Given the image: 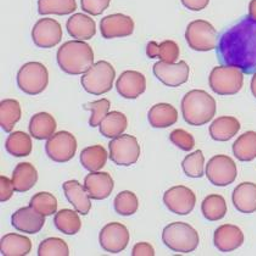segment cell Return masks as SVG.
<instances>
[{"label":"cell","instance_id":"6da1fadb","mask_svg":"<svg viewBox=\"0 0 256 256\" xmlns=\"http://www.w3.org/2000/svg\"><path fill=\"white\" fill-rule=\"evenodd\" d=\"M222 65L233 66L246 74L256 72V22L246 16L227 30L217 44Z\"/></svg>","mask_w":256,"mask_h":256},{"label":"cell","instance_id":"7a4b0ae2","mask_svg":"<svg viewBox=\"0 0 256 256\" xmlns=\"http://www.w3.org/2000/svg\"><path fill=\"white\" fill-rule=\"evenodd\" d=\"M56 59L65 74L78 76L94 65V52L84 40H70L61 46Z\"/></svg>","mask_w":256,"mask_h":256},{"label":"cell","instance_id":"3957f363","mask_svg":"<svg viewBox=\"0 0 256 256\" xmlns=\"http://www.w3.org/2000/svg\"><path fill=\"white\" fill-rule=\"evenodd\" d=\"M216 100L205 90L194 89L182 100V115L190 126L200 127L208 124L216 115Z\"/></svg>","mask_w":256,"mask_h":256},{"label":"cell","instance_id":"277c9868","mask_svg":"<svg viewBox=\"0 0 256 256\" xmlns=\"http://www.w3.org/2000/svg\"><path fill=\"white\" fill-rule=\"evenodd\" d=\"M162 242L172 252L180 254H190L199 246V233L190 224L174 222L168 224L162 232Z\"/></svg>","mask_w":256,"mask_h":256},{"label":"cell","instance_id":"5b68a950","mask_svg":"<svg viewBox=\"0 0 256 256\" xmlns=\"http://www.w3.org/2000/svg\"><path fill=\"white\" fill-rule=\"evenodd\" d=\"M116 71L108 61H99L83 74L80 83L86 92L93 96L106 94L114 87Z\"/></svg>","mask_w":256,"mask_h":256},{"label":"cell","instance_id":"8992f818","mask_svg":"<svg viewBox=\"0 0 256 256\" xmlns=\"http://www.w3.org/2000/svg\"><path fill=\"white\" fill-rule=\"evenodd\" d=\"M208 84L218 96H236L243 88L244 72L233 66H217L211 71Z\"/></svg>","mask_w":256,"mask_h":256},{"label":"cell","instance_id":"52a82bcc","mask_svg":"<svg viewBox=\"0 0 256 256\" xmlns=\"http://www.w3.org/2000/svg\"><path fill=\"white\" fill-rule=\"evenodd\" d=\"M49 84L48 68L40 62H28L18 74V86L28 96L43 93Z\"/></svg>","mask_w":256,"mask_h":256},{"label":"cell","instance_id":"ba28073f","mask_svg":"<svg viewBox=\"0 0 256 256\" xmlns=\"http://www.w3.org/2000/svg\"><path fill=\"white\" fill-rule=\"evenodd\" d=\"M186 40L190 49L206 52L217 48L218 33L210 22L196 20L188 24L186 30Z\"/></svg>","mask_w":256,"mask_h":256},{"label":"cell","instance_id":"9c48e42d","mask_svg":"<svg viewBox=\"0 0 256 256\" xmlns=\"http://www.w3.org/2000/svg\"><path fill=\"white\" fill-rule=\"evenodd\" d=\"M110 158L118 166H132L137 164L140 156V146L137 138L130 134H122L114 138L108 144Z\"/></svg>","mask_w":256,"mask_h":256},{"label":"cell","instance_id":"30bf717a","mask_svg":"<svg viewBox=\"0 0 256 256\" xmlns=\"http://www.w3.org/2000/svg\"><path fill=\"white\" fill-rule=\"evenodd\" d=\"M205 174L216 187H227L234 183L238 176V168L233 158L227 155H216L208 161Z\"/></svg>","mask_w":256,"mask_h":256},{"label":"cell","instance_id":"8fae6325","mask_svg":"<svg viewBox=\"0 0 256 256\" xmlns=\"http://www.w3.org/2000/svg\"><path fill=\"white\" fill-rule=\"evenodd\" d=\"M46 152L50 160L55 162H68L77 152V140L70 132H58L48 139Z\"/></svg>","mask_w":256,"mask_h":256},{"label":"cell","instance_id":"7c38bea8","mask_svg":"<svg viewBox=\"0 0 256 256\" xmlns=\"http://www.w3.org/2000/svg\"><path fill=\"white\" fill-rule=\"evenodd\" d=\"M164 204L172 214L187 216L196 208V196L194 192L189 188L184 186H177V187L168 189L164 194Z\"/></svg>","mask_w":256,"mask_h":256},{"label":"cell","instance_id":"4fadbf2b","mask_svg":"<svg viewBox=\"0 0 256 256\" xmlns=\"http://www.w3.org/2000/svg\"><path fill=\"white\" fill-rule=\"evenodd\" d=\"M99 243L108 254H120L130 243V232L124 224L112 222L102 230L99 234Z\"/></svg>","mask_w":256,"mask_h":256},{"label":"cell","instance_id":"5bb4252c","mask_svg":"<svg viewBox=\"0 0 256 256\" xmlns=\"http://www.w3.org/2000/svg\"><path fill=\"white\" fill-rule=\"evenodd\" d=\"M189 74H190V68L186 61H180V62L174 64L158 61L154 65L155 77L161 83L171 88L180 87V86L187 83Z\"/></svg>","mask_w":256,"mask_h":256},{"label":"cell","instance_id":"9a60e30c","mask_svg":"<svg viewBox=\"0 0 256 256\" xmlns=\"http://www.w3.org/2000/svg\"><path fill=\"white\" fill-rule=\"evenodd\" d=\"M32 40L38 48H54L62 40L61 24L54 18H42L33 27Z\"/></svg>","mask_w":256,"mask_h":256},{"label":"cell","instance_id":"2e32d148","mask_svg":"<svg viewBox=\"0 0 256 256\" xmlns=\"http://www.w3.org/2000/svg\"><path fill=\"white\" fill-rule=\"evenodd\" d=\"M100 30L105 40L130 37L134 32V21L124 14H114L102 18L100 22Z\"/></svg>","mask_w":256,"mask_h":256},{"label":"cell","instance_id":"e0dca14e","mask_svg":"<svg viewBox=\"0 0 256 256\" xmlns=\"http://www.w3.org/2000/svg\"><path fill=\"white\" fill-rule=\"evenodd\" d=\"M11 224L18 232L27 234H37L46 224V216L32 206L22 208L11 216Z\"/></svg>","mask_w":256,"mask_h":256},{"label":"cell","instance_id":"ac0fdd59","mask_svg":"<svg viewBox=\"0 0 256 256\" xmlns=\"http://www.w3.org/2000/svg\"><path fill=\"white\" fill-rule=\"evenodd\" d=\"M116 89L122 98L137 99L146 89V76L138 71H124L116 82Z\"/></svg>","mask_w":256,"mask_h":256},{"label":"cell","instance_id":"d6986e66","mask_svg":"<svg viewBox=\"0 0 256 256\" xmlns=\"http://www.w3.org/2000/svg\"><path fill=\"white\" fill-rule=\"evenodd\" d=\"M214 243L221 252H232L244 243V233L234 224H224L215 230Z\"/></svg>","mask_w":256,"mask_h":256},{"label":"cell","instance_id":"ffe728a7","mask_svg":"<svg viewBox=\"0 0 256 256\" xmlns=\"http://www.w3.org/2000/svg\"><path fill=\"white\" fill-rule=\"evenodd\" d=\"M84 187L93 200H105L112 194L115 182L108 172L96 171L84 178Z\"/></svg>","mask_w":256,"mask_h":256},{"label":"cell","instance_id":"44dd1931","mask_svg":"<svg viewBox=\"0 0 256 256\" xmlns=\"http://www.w3.org/2000/svg\"><path fill=\"white\" fill-rule=\"evenodd\" d=\"M64 193L70 204L74 208V210L80 215L87 216L90 212L92 202L87 189L82 186L78 180H68L62 184Z\"/></svg>","mask_w":256,"mask_h":256},{"label":"cell","instance_id":"7402d4cb","mask_svg":"<svg viewBox=\"0 0 256 256\" xmlns=\"http://www.w3.org/2000/svg\"><path fill=\"white\" fill-rule=\"evenodd\" d=\"M68 34L77 40H89L96 34V24L90 16L74 14L66 24Z\"/></svg>","mask_w":256,"mask_h":256},{"label":"cell","instance_id":"603a6c76","mask_svg":"<svg viewBox=\"0 0 256 256\" xmlns=\"http://www.w3.org/2000/svg\"><path fill=\"white\" fill-rule=\"evenodd\" d=\"M233 205L239 212L250 215L256 212V184L255 183H240L232 194Z\"/></svg>","mask_w":256,"mask_h":256},{"label":"cell","instance_id":"cb8c5ba5","mask_svg":"<svg viewBox=\"0 0 256 256\" xmlns=\"http://www.w3.org/2000/svg\"><path fill=\"white\" fill-rule=\"evenodd\" d=\"M240 124L236 118L232 116H222V118H216L215 121L211 124L210 130V137L216 142H228L233 137L238 134L240 130Z\"/></svg>","mask_w":256,"mask_h":256},{"label":"cell","instance_id":"d4e9b609","mask_svg":"<svg viewBox=\"0 0 256 256\" xmlns=\"http://www.w3.org/2000/svg\"><path fill=\"white\" fill-rule=\"evenodd\" d=\"M38 182V172L30 162H21L15 168L12 183L16 193H26Z\"/></svg>","mask_w":256,"mask_h":256},{"label":"cell","instance_id":"484cf974","mask_svg":"<svg viewBox=\"0 0 256 256\" xmlns=\"http://www.w3.org/2000/svg\"><path fill=\"white\" fill-rule=\"evenodd\" d=\"M0 252L4 256H26L32 252V242L24 236L10 233L0 240Z\"/></svg>","mask_w":256,"mask_h":256},{"label":"cell","instance_id":"4316f807","mask_svg":"<svg viewBox=\"0 0 256 256\" xmlns=\"http://www.w3.org/2000/svg\"><path fill=\"white\" fill-rule=\"evenodd\" d=\"M56 121L48 112H40L33 116L30 122V133L37 140L49 139L56 132Z\"/></svg>","mask_w":256,"mask_h":256},{"label":"cell","instance_id":"83f0119b","mask_svg":"<svg viewBox=\"0 0 256 256\" xmlns=\"http://www.w3.org/2000/svg\"><path fill=\"white\" fill-rule=\"evenodd\" d=\"M148 118L154 128H168L178 121V111L171 104H156L149 110Z\"/></svg>","mask_w":256,"mask_h":256},{"label":"cell","instance_id":"f1b7e54d","mask_svg":"<svg viewBox=\"0 0 256 256\" xmlns=\"http://www.w3.org/2000/svg\"><path fill=\"white\" fill-rule=\"evenodd\" d=\"M146 55L150 59H158L162 62L174 64L180 58V46L174 40H165L160 44L156 42H150L146 46Z\"/></svg>","mask_w":256,"mask_h":256},{"label":"cell","instance_id":"f546056e","mask_svg":"<svg viewBox=\"0 0 256 256\" xmlns=\"http://www.w3.org/2000/svg\"><path fill=\"white\" fill-rule=\"evenodd\" d=\"M99 127L100 133L104 137L114 139L124 134L128 127V120L126 115L120 111H112V112L108 114Z\"/></svg>","mask_w":256,"mask_h":256},{"label":"cell","instance_id":"4dcf8cb0","mask_svg":"<svg viewBox=\"0 0 256 256\" xmlns=\"http://www.w3.org/2000/svg\"><path fill=\"white\" fill-rule=\"evenodd\" d=\"M233 154L242 162L256 158V132L249 130L242 134L233 144Z\"/></svg>","mask_w":256,"mask_h":256},{"label":"cell","instance_id":"1f68e13d","mask_svg":"<svg viewBox=\"0 0 256 256\" xmlns=\"http://www.w3.org/2000/svg\"><path fill=\"white\" fill-rule=\"evenodd\" d=\"M21 105L18 100L5 99L0 102V126L5 132L11 133L21 120Z\"/></svg>","mask_w":256,"mask_h":256},{"label":"cell","instance_id":"d6a6232c","mask_svg":"<svg viewBox=\"0 0 256 256\" xmlns=\"http://www.w3.org/2000/svg\"><path fill=\"white\" fill-rule=\"evenodd\" d=\"M108 154L102 146H93L83 149L80 152V164L89 172H96L106 165Z\"/></svg>","mask_w":256,"mask_h":256},{"label":"cell","instance_id":"836d02e7","mask_svg":"<svg viewBox=\"0 0 256 256\" xmlns=\"http://www.w3.org/2000/svg\"><path fill=\"white\" fill-rule=\"evenodd\" d=\"M54 224L58 230L66 236L77 234L82 228V221H80L78 212L76 210H70V208H64L55 214Z\"/></svg>","mask_w":256,"mask_h":256},{"label":"cell","instance_id":"e575fe53","mask_svg":"<svg viewBox=\"0 0 256 256\" xmlns=\"http://www.w3.org/2000/svg\"><path fill=\"white\" fill-rule=\"evenodd\" d=\"M5 149L10 155L15 158L30 156L33 149L30 136L21 132V130L12 132L5 142Z\"/></svg>","mask_w":256,"mask_h":256},{"label":"cell","instance_id":"d590c367","mask_svg":"<svg viewBox=\"0 0 256 256\" xmlns=\"http://www.w3.org/2000/svg\"><path fill=\"white\" fill-rule=\"evenodd\" d=\"M76 10V0H38V12L42 16L71 15Z\"/></svg>","mask_w":256,"mask_h":256},{"label":"cell","instance_id":"8d00e7d4","mask_svg":"<svg viewBox=\"0 0 256 256\" xmlns=\"http://www.w3.org/2000/svg\"><path fill=\"white\" fill-rule=\"evenodd\" d=\"M202 212L208 221H220L227 214L226 200L218 194H211V196L205 198V200L202 202Z\"/></svg>","mask_w":256,"mask_h":256},{"label":"cell","instance_id":"74e56055","mask_svg":"<svg viewBox=\"0 0 256 256\" xmlns=\"http://www.w3.org/2000/svg\"><path fill=\"white\" fill-rule=\"evenodd\" d=\"M115 211L121 216H132L134 215L139 208L138 196L133 192L124 190L121 192L114 202Z\"/></svg>","mask_w":256,"mask_h":256},{"label":"cell","instance_id":"f35d334b","mask_svg":"<svg viewBox=\"0 0 256 256\" xmlns=\"http://www.w3.org/2000/svg\"><path fill=\"white\" fill-rule=\"evenodd\" d=\"M182 168L184 174L190 178H202L205 174V156L202 150L189 154L183 160Z\"/></svg>","mask_w":256,"mask_h":256},{"label":"cell","instance_id":"ab89813d","mask_svg":"<svg viewBox=\"0 0 256 256\" xmlns=\"http://www.w3.org/2000/svg\"><path fill=\"white\" fill-rule=\"evenodd\" d=\"M30 206L36 208L42 215L52 216L58 212V200L52 194L40 192L30 199Z\"/></svg>","mask_w":256,"mask_h":256},{"label":"cell","instance_id":"60d3db41","mask_svg":"<svg viewBox=\"0 0 256 256\" xmlns=\"http://www.w3.org/2000/svg\"><path fill=\"white\" fill-rule=\"evenodd\" d=\"M40 256H68L70 248L64 239L48 238L40 243L38 248Z\"/></svg>","mask_w":256,"mask_h":256},{"label":"cell","instance_id":"b9f144b4","mask_svg":"<svg viewBox=\"0 0 256 256\" xmlns=\"http://www.w3.org/2000/svg\"><path fill=\"white\" fill-rule=\"evenodd\" d=\"M110 106L111 102L110 100L108 99H100L96 100V102L86 104L83 108H84V110L92 111L90 120H89V126L93 128L100 126L102 120L106 118L108 111H110Z\"/></svg>","mask_w":256,"mask_h":256},{"label":"cell","instance_id":"7bdbcfd3","mask_svg":"<svg viewBox=\"0 0 256 256\" xmlns=\"http://www.w3.org/2000/svg\"><path fill=\"white\" fill-rule=\"evenodd\" d=\"M170 140L183 152H190L196 146V139L184 130H174L170 134Z\"/></svg>","mask_w":256,"mask_h":256},{"label":"cell","instance_id":"ee69618b","mask_svg":"<svg viewBox=\"0 0 256 256\" xmlns=\"http://www.w3.org/2000/svg\"><path fill=\"white\" fill-rule=\"evenodd\" d=\"M111 0H80L82 10L92 16H99L110 6Z\"/></svg>","mask_w":256,"mask_h":256},{"label":"cell","instance_id":"f6af8a7d","mask_svg":"<svg viewBox=\"0 0 256 256\" xmlns=\"http://www.w3.org/2000/svg\"><path fill=\"white\" fill-rule=\"evenodd\" d=\"M14 192H15V188H14L12 180L0 176V202H5L10 200L14 196Z\"/></svg>","mask_w":256,"mask_h":256},{"label":"cell","instance_id":"bcb514c9","mask_svg":"<svg viewBox=\"0 0 256 256\" xmlns=\"http://www.w3.org/2000/svg\"><path fill=\"white\" fill-rule=\"evenodd\" d=\"M155 250L154 248L150 246L149 243L146 242H142V243L136 244L133 246L132 250V256H154Z\"/></svg>","mask_w":256,"mask_h":256},{"label":"cell","instance_id":"7dc6e473","mask_svg":"<svg viewBox=\"0 0 256 256\" xmlns=\"http://www.w3.org/2000/svg\"><path fill=\"white\" fill-rule=\"evenodd\" d=\"M183 6L190 11H202L210 4V0H180Z\"/></svg>","mask_w":256,"mask_h":256},{"label":"cell","instance_id":"c3c4849f","mask_svg":"<svg viewBox=\"0 0 256 256\" xmlns=\"http://www.w3.org/2000/svg\"><path fill=\"white\" fill-rule=\"evenodd\" d=\"M249 16L256 22V0H252L249 4Z\"/></svg>","mask_w":256,"mask_h":256},{"label":"cell","instance_id":"681fc988","mask_svg":"<svg viewBox=\"0 0 256 256\" xmlns=\"http://www.w3.org/2000/svg\"><path fill=\"white\" fill-rule=\"evenodd\" d=\"M252 93L256 98V72L254 74V77H252Z\"/></svg>","mask_w":256,"mask_h":256}]
</instances>
